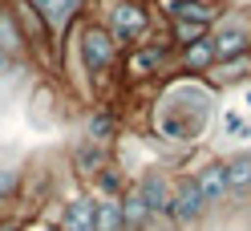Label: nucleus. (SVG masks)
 I'll return each mask as SVG.
<instances>
[{
	"label": "nucleus",
	"mask_w": 251,
	"mask_h": 231,
	"mask_svg": "<svg viewBox=\"0 0 251 231\" xmlns=\"http://www.w3.org/2000/svg\"><path fill=\"white\" fill-rule=\"evenodd\" d=\"M85 130H89V142H101V146H105L109 138H114L118 122H114V114H109V110H98V114L89 118V126H85Z\"/></svg>",
	"instance_id": "nucleus-19"
},
{
	"label": "nucleus",
	"mask_w": 251,
	"mask_h": 231,
	"mask_svg": "<svg viewBox=\"0 0 251 231\" xmlns=\"http://www.w3.org/2000/svg\"><path fill=\"white\" fill-rule=\"evenodd\" d=\"M207 4H211V0H207Z\"/></svg>",
	"instance_id": "nucleus-24"
},
{
	"label": "nucleus",
	"mask_w": 251,
	"mask_h": 231,
	"mask_svg": "<svg viewBox=\"0 0 251 231\" xmlns=\"http://www.w3.org/2000/svg\"><path fill=\"white\" fill-rule=\"evenodd\" d=\"M195 182H199L202 199H207V207L223 203V199L231 195V191H227V162H207V166L195 175Z\"/></svg>",
	"instance_id": "nucleus-9"
},
{
	"label": "nucleus",
	"mask_w": 251,
	"mask_h": 231,
	"mask_svg": "<svg viewBox=\"0 0 251 231\" xmlns=\"http://www.w3.org/2000/svg\"><path fill=\"white\" fill-rule=\"evenodd\" d=\"M93 215H98V199L89 195H77L61 207V231H93Z\"/></svg>",
	"instance_id": "nucleus-6"
},
{
	"label": "nucleus",
	"mask_w": 251,
	"mask_h": 231,
	"mask_svg": "<svg viewBox=\"0 0 251 231\" xmlns=\"http://www.w3.org/2000/svg\"><path fill=\"white\" fill-rule=\"evenodd\" d=\"M122 219H126V231H146V227H150L154 215H150V207H146V199L138 195V187L122 195Z\"/></svg>",
	"instance_id": "nucleus-12"
},
{
	"label": "nucleus",
	"mask_w": 251,
	"mask_h": 231,
	"mask_svg": "<svg viewBox=\"0 0 251 231\" xmlns=\"http://www.w3.org/2000/svg\"><path fill=\"white\" fill-rule=\"evenodd\" d=\"M73 166H77V175H81V179H98L101 171H105V146L101 142H81V146H77L73 150Z\"/></svg>",
	"instance_id": "nucleus-11"
},
{
	"label": "nucleus",
	"mask_w": 251,
	"mask_h": 231,
	"mask_svg": "<svg viewBox=\"0 0 251 231\" xmlns=\"http://www.w3.org/2000/svg\"><path fill=\"white\" fill-rule=\"evenodd\" d=\"M207 73L215 77L219 85H223V81H239V77H247V73H251V57H247V53H239V57H227V61H215V65H211Z\"/></svg>",
	"instance_id": "nucleus-16"
},
{
	"label": "nucleus",
	"mask_w": 251,
	"mask_h": 231,
	"mask_svg": "<svg viewBox=\"0 0 251 231\" xmlns=\"http://www.w3.org/2000/svg\"><path fill=\"white\" fill-rule=\"evenodd\" d=\"M202 211H207V199H202L195 175L191 179H178L175 182V199H170V219H175L178 227H191L202 219Z\"/></svg>",
	"instance_id": "nucleus-4"
},
{
	"label": "nucleus",
	"mask_w": 251,
	"mask_h": 231,
	"mask_svg": "<svg viewBox=\"0 0 251 231\" xmlns=\"http://www.w3.org/2000/svg\"><path fill=\"white\" fill-rule=\"evenodd\" d=\"M17 69H21V57H12V53L0 49V81H8V77L17 73Z\"/></svg>",
	"instance_id": "nucleus-22"
},
{
	"label": "nucleus",
	"mask_w": 251,
	"mask_h": 231,
	"mask_svg": "<svg viewBox=\"0 0 251 231\" xmlns=\"http://www.w3.org/2000/svg\"><path fill=\"white\" fill-rule=\"evenodd\" d=\"M170 17H175V21H195V25H207L211 28L215 8L207 4V0H175V4H170Z\"/></svg>",
	"instance_id": "nucleus-15"
},
{
	"label": "nucleus",
	"mask_w": 251,
	"mask_h": 231,
	"mask_svg": "<svg viewBox=\"0 0 251 231\" xmlns=\"http://www.w3.org/2000/svg\"><path fill=\"white\" fill-rule=\"evenodd\" d=\"M162 61H166V49L162 45H134L130 49V57H126V73L130 77H154L162 69Z\"/></svg>",
	"instance_id": "nucleus-7"
},
{
	"label": "nucleus",
	"mask_w": 251,
	"mask_h": 231,
	"mask_svg": "<svg viewBox=\"0 0 251 231\" xmlns=\"http://www.w3.org/2000/svg\"><path fill=\"white\" fill-rule=\"evenodd\" d=\"M28 231H61L57 223H37V227H28Z\"/></svg>",
	"instance_id": "nucleus-23"
},
{
	"label": "nucleus",
	"mask_w": 251,
	"mask_h": 231,
	"mask_svg": "<svg viewBox=\"0 0 251 231\" xmlns=\"http://www.w3.org/2000/svg\"><path fill=\"white\" fill-rule=\"evenodd\" d=\"M211 41H215V57L219 61L247 53V28H243V21H223L219 33H211Z\"/></svg>",
	"instance_id": "nucleus-8"
},
{
	"label": "nucleus",
	"mask_w": 251,
	"mask_h": 231,
	"mask_svg": "<svg viewBox=\"0 0 251 231\" xmlns=\"http://www.w3.org/2000/svg\"><path fill=\"white\" fill-rule=\"evenodd\" d=\"M77 57L89 77H105L118 61V41L109 37L105 25H81L77 28Z\"/></svg>",
	"instance_id": "nucleus-1"
},
{
	"label": "nucleus",
	"mask_w": 251,
	"mask_h": 231,
	"mask_svg": "<svg viewBox=\"0 0 251 231\" xmlns=\"http://www.w3.org/2000/svg\"><path fill=\"white\" fill-rule=\"evenodd\" d=\"M215 61H219V57H215L211 33L202 37V41H195V45H186V49H182V69H186V73H207Z\"/></svg>",
	"instance_id": "nucleus-13"
},
{
	"label": "nucleus",
	"mask_w": 251,
	"mask_h": 231,
	"mask_svg": "<svg viewBox=\"0 0 251 231\" xmlns=\"http://www.w3.org/2000/svg\"><path fill=\"white\" fill-rule=\"evenodd\" d=\"M227 191L239 199L243 191H251V154H239V158L227 162Z\"/></svg>",
	"instance_id": "nucleus-17"
},
{
	"label": "nucleus",
	"mask_w": 251,
	"mask_h": 231,
	"mask_svg": "<svg viewBox=\"0 0 251 231\" xmlns=\"http://www.w3.org/2000/svg\"><path fill=\"white\" fill-rule=\"evenodd\" d=\"M98 187H101V195L122 199V175H118V166H105V171L98 175Z\"/></svg>",
	"instance_id": "nucleus-21"
},
{
	"label": "nucleus",
	"mask_w": 251,
	"mask_h": 231,
	"mask_svg": "<svg viewBox=\"0 0 251 231\" xmlns=\"http://www.w3.org/2000/svg\"><path fill=\"white\" fill-rule=\"evenodd\" d=\"M247 195H251V191H247Z\"/></svg>",
	"instance_id": "nucleus-25"
},
{
	"label": "nucleus",
	"mask_w": 251,
	"mask_h": 231,
	"mask_svg": "<svg viewBox=\"0 0 251 231\" xmlns=\"http://www.w3.org/2000/svg\"><path fill=\"white\" fill-rule=\"evenodd\" d=\"M207 37V25H195V21H175V41L182 45H195V41H202Z\"/></svg>",
	"instance_id": "nucleus-20"
},
{
	"label": "nucleus",
	"mask_w": 251,
	"mask_h": 231,
	"mask_svg": "<svg viewBox=\"0 0 251 231\" xmlns=\"http://www.w3.org/2000/svg\"><path fill=\"white\" fill-rule=\"evenodd\" d=\"M93 231H126V219H122V199H114V195H101V199H98Z\"/></svg>",
	"instance_id": "nucleus-14"
},
{
	"label": "nucleus",
	"mask_w": 251,
	"mask_h": 231,
	"mask_svg": "<svg viewBox=\"0 0 251 231\" xmlns=\"http://www.w3.org/2000/svg\"><path fill=\"white\" fill-rule=\"evenodd\" d=\"M105 28L118 45H142L146 33H150V12L138 0H118L105 17Z\"/></svg>",
	"instance_id": "nucleus-2"
},
{
	"label": "nucleus",
	"mask_w": 251,
	"mask_h": 231,
	"mask_svg": "<svg viewBox=\"0 0 251 231\" xmlns=\"http://www.w3.org/2000/svg\"><path fill=\"white\" fill-rule=\"evenodd\" d=\"M21 171L17 166H0V211H8V203H17V191H21Z\"/></svg>",
	"instance_id": "nucleus-18"
},
{
	"label": "nucleus",
	"mask_w": 251,
	"mask_h": 231,
	"mask_svg": "<svg viewBox=\"0 0 251 231\" xmlns=\"http://www.w3.org/2000/svg\"><path fill=\"white\" fill-rule=\"evenodd\" d=\"M138 195L146 199L150 215H166V219H170V199H175V179H170L166 171H146L142 179H138Z\"/></svg>",
	"instance_id": "nucleus-5"
},
{
	"label": "nucleus",
	"mask_w": 251,
	"mask_h": 231,
	"mask_svg": "<svg viewBox=\"0 0 251 231\" xmlns=\"http://www.w3.org/2000/svg\"><path fill=\"white\" fill-rule=\"evenodd\" d=\"M0 49L12 53V57L28 53V41L21 33V21H17V12H12V4H0Z\"/></svg>",
	"instance_id": "nucleus-10"
},
{
	"label": "nucleus",
	"mask_w": 251,
	"mask_h": 231,
	"mask_svg": "<svg viewBox=\"0 0 251 231\" xmlns=\"http://www.w3.org/2000/svg\"><path fill=\"white\" fill-rule=\"evenodd\" d=\"M28 8L37 12V17L45 21V28H49V37H65L69 28L77 25V17L85 12L89 0H25Z\"/></svg>",
	"instance_id": "nucleus-3"
}]
</instances>
